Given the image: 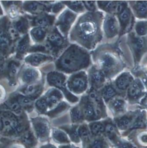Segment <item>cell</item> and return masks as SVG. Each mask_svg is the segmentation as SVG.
<instances>
[{
    "mask_svg": "<svg viewBox=\"0 0 147 148\" xmlns=\"http://www.w3.org/2000/svg\"><path fill=\"white\" fill-rule=\"evenodd\" d=\"M105 13L100 10L79 17L70 33V40L88 51H93L103 39L102 23Z\"/></svg>",
    "mask_w": 147,
    "mask_h": 148,
    "instance_id": "6da1fadb",
    "label": "cell"
},
{
    "mask_svg": "<svg viewBox=\"0 0 147 148\" xmlns=\"http://www.w3.org/2000/svg\"><path fill=\"white\" fill-rule=\"evenodd\" d=\"M91 54L94 64L105 74L108 80L113 79L127 67L118 42L100 45Z\"/></svg>",
    "mask_w": 147,
    "mask_h": 148,
    "instance_id": "7a4b0ae2",
    "label": "cell"
},
{
    "mask_svg": "<svg viewBox=\"0 0 147 148\" xmlns=\"http://www.w3.org/2000/svg\"><path fill=\"white\" fill-rule=\"evenodd\" d=\"M93 65L91 53L76 44L70 45L55 62L56 70L66 74L84 71Z\"/></svg>",
    "mask_w": 147,
    "mask_h": 148,
    "instance_id": "3957f363",
    "label": "cell"
},
{
    "mask_svg": "<svg viewBox=\"0 0 147 148\" xmlns=\"http://www.w3.org/2000/svg\"><path fill=\"white\" fill-rule=\"evenodd\" d=\"M84 120L90 123L109 116L106 104L97 90L88 89L80 99L79 104Z\"/></svg>",
    "mask_w": 147,
    "mask_h": 148,
    "instance_id": "277c9868",
    "label": "cell"
},
{
    "mask_svg": "<svg viewBox=\"0 0 147 148\" xmlns=\"http://www.w3.org/2000/svg\"><path fill=\"white\" fill-rule=\"evenodd\" d=\"M127 35V44L132 55L133 68H136L141 65L142 61L147 53V36L139 37L133 31Z\"/></svg>",
    "mask_w": 147,
    "mask_h": 148,
    "instance_id": "5b68a950",
    "label": "cell"
},
{
    "mask_svg": "<svg viewBox=\"0 0 147 148\" xmlns=\"http://www.w3.org/2000/svg\"><path fill=\"white\" fill-rule=\"evenodd\" d=\"M118 19L120 31L118 40L125 35H127L133 30L136 18L129 5L128 1H122L120 8L116 14Z\"/></svg>",
    "mask_w": 147,
    "mask_h": 148,
    "instance_id": "8992f818",
    "label": "cell"
},
{
    "mask_svg": "<svg viewBox=\"0 0 147 148\" xmlns=\"http://www.w3.org/2000/svg\"><path fill=\"white\" fill-rule=\"evenodd\" d=\"M47 81L50 86L61 90L70 103L74 104L79 101V98L69 90L66 76L64 73L58 71L51 72L47 75Z\"/></svg>",
    "mask_w": 147,
    "mask_h": 148,
    "instance_id": "52a82bcc",
    "label": "cell"
},
{
    "mask_svg": "<svg viewBox=\"0 0 147 148\" xmlns=\"http://www.w3.org/2000/svg\"><path fill=\"white\" fill-rule=\"evenodd\" d=\"M67 87L73 94L86 93L89 89L87 72L82 71L72 74L67 81Z\"/></svg>",
    "mask_w": 147,
    "mask_h": 148,
    "instance_id": "ba28073f",
    "label": "cell"
},
{
    "mask_svg": "<svg viewBox=\"0 0 147 148\" xmlns=\"http://www.w3.org/2000/svg\"><path fill=\"white\" fill-rule=\"evenodd\" d=\"M146 89L142 81L139 77L135 79L126 92L125 99L130 106H138L146 96Z\"/></svg>",
    "mask_w": 147,
    "mask_h": 148,
    "instance_id": "9c48e42d",
    "label": "cell"
},
{
    "mask_svg": "<svg viewBox=\"0 0 147 148\" xmlns=\"http://www.w3.org/2000/svg\"><path fill=\"white\" fill-rule=\"evenodd\" d=\"M66 38L60 33L56 27L54 28L47 37L45 45L47 50L51 52L52 56L56 57L66 47Z\"/></svg>",
    "mask_w": 147,
    "mask_h": 148,
    "instance_id": "30bf717a",
    "label": "cell"
},
{
    "mask_svg": "<svg viewBox=\"0 0 147 148\" xmlns=\"http://www.w3.org/2000/svg\"><path fill=\"white\" fill-rule=\"evenodd\" d=\"M1 118L3 123V129L10 134L18 135L24 132V126L16 116L10 111L1 113Z\"/></svg>",
    "mask_w": 147,
    "mask_h": 148,
    "instance_id": "8fae6325",
    "label": "cell"
},
{
    "mask_svg": "<svg viewBox=\"0 0 147 148\" xmlns=\"http://www.w3.org/2000/svg\"><path fill=\"white\" fill-rule=\"evenodd\" d=\"M102 31L103 38L108 40L109 43L116 38H118L120 27L116 16L105 13L102 23Z\"/></svg>",
    "mask_w": 147,
    "mask_h": 148,
    "instance_id": "7c38bea8",
    "label": "cell"
},
{
    "mask_svg": "<svg viewBox=\"0 0 147 148\" xmlns=\"http://www.w3.org/2000/svg\"><path fill=\"white\" fill-rule=\"evenodd\" d=\"M143 107L140 106H136L134 108L129 109L124 114L113 118V121L121 133L126 132L130 129Z\"/></svg>",
    "mask_w": 147,
    "mask_h": 148,
    "instance_id": "4fadbf2b",
    "label": "cell"
},
{
    "mask_svg": "<svg viewBox=\"0 0 147 148\" xmlns=\"http://www.w3.org/2000/svg\"><path fill=\"white\" fill-rule=\"evenodd\" d=\"M76 17V13L68 9L64 10L56 20L55 27L65 38L67 37Z\"/></svg>",
    "mask_w": 147,
    "mask_h": 148,
    "instance_id": "5bb4252c",
    "label": "cell"
},
{
    "mask_svg": "<svg viewBox=\"0 0 147 148\" xmlns=\"http://www.w3.org/2000/svg\"><path fill=\"white\" fill-rule=\"evenodd\" d=\"M107 108L110 117L113 118L120 116L129 110V106L125 97L118 96L107 104Z\"/></svg>",
    "mask_w": 147,
    "mask_h": 148,
    "instance_id": "9a60e30c",
    "label": "cell"
},
{
    "mask_svg": "<svg viewBox=\"0 0 147 148\" xmlns=\"http://www.w3.org/2000/svg\"><path fill=\"white\" fill-rule=\"evenodd\" d=\"M89 89L99 90L109 81L105 74L94 64L88 69Z\"/></svg>",
    "mask_w": 147,
    "mask_h": 148,
    "instance_id": "2e32d148",
    "label": "cell"
},
{
    "mask_svg": "<svg viewBox=\"0 0 147 148\" xmlns=\"http://www.w3.org/2000/svg\"><path fill=\"white\" fill-rule=\"evenodd\" d=\"M135 79V77L131 71L125 70L112 79V82L120 95L125 97L126 92Z\"/></svg>",
    "mask_w": 147,
    "mask_h": 148,
    "instance_id": "e0dca14e",
    "label": "cell"
},
{
    "mask_svg": "<svg viewBox=\"0 0 147 148\" xmlns=\"http://www.w3.org/2000/svg\"><path fill=\"white\" fill-rule=\"evenodd\" d=\"M9 23L5 17L0 19V53L4 57L9 55L12 50V42L7 32Z\"/></svg>",
    "mask_w": 147,
    "mask_h": 148,
    "instance_id": "ac0fdd59",
    "label": "cell"
},
{
    "mask_svg": "<svg viewBox=\"0 0 147 148\" xmlns=\"http://www.w3.org/2000/svg\"><path fill=\"white\" fill-rule=\"evenodd\" d=\"M35 133L37 138L45 140L48 138L51 132L50 124L48 121L42 117H36L32 119Z\"/></svg>",
    "mask_w": 147,
    "mask_h": 148,
    "instance_id": "d6986e66",
    "label": "cell"
},
{
    "mask_svg": "<svg viewBox=\"0 0 147 148\" xmlns=\"http://www.w3.org/2000/svg\"><path fill=\"white\" fill-rule=\"evenodd\" d=\"M50 3L47 5L43 2L25 1L22 3V8L32 15L38 16L46 12H50Z\"/></svg>",
    "mask_w": 147,
    "mask_h": 148,
    "instance_id": "ffe728a7",
    "label": "cell"
},
{
    "mask_svg": "<svg viewBox=\"0 0 147 148\" xmlns=\"http://www.w3.org/2000/svg\"><path fill=\"white\" fill-rule=\"evenodd\" d=\"M42 77V74L39 70L31 66L24 68L21 72L20 78L25 85L36 84L39 82Z\"/></svg>",
    "mask_w": 147,
    "mask_h": 148,
    "instance_id": "44dd1931",
    "label": "cell"
},
{
    "mask_svg": "<svg viewBox=\"0 0 147 148\" xmlns=\"http://www.w3.org/2000/svg\"><path fill=\"white\" fill-rule=\"evenodd\" d=\"M128 3L136 19L147 20V1H130Z\"/></svg>",
    "mask_w": 147,
    "mask_h": 148,
    "instance_id": "7402d4cb",
    "label": "cell"
},
{
    "mask_svg": "<svg viewBox=\"0 0 147 148\" xmlns=\"http://www.w3.org/2000/svg\"><path fill=\"white\" fill-rule=\"evenodd\" d=\"M44 90L43 82H37L36 84L25 85L20 89V92L22 95L29 97L32 100L39 98Z\"/></svg>",
    "mask_w": 147,
    "mask_h": 148,
    "instance_id": "603a6c76",
    "label": "cell"
},
{
    "mask_svg": "<svg viewBox=\"0 0 147 148\" xmlns=\"http://www.w3.org/2000/svg\"><path fill=\"white\" fill-rule=\"evenodd\" d=\"M147 110L143 107L130 129L126 132L121 133V136L124 137H127L133 131L147 129Z\"/></svg>",
    "mask_w": 147,
    "mask_h": 148,
    "instance_id": "cb8c5ba5",
    "label": "cell"
},
{
    "mask_svg": "<svg viewBox=\"0 0 147 148\" xmlns=\"http://www.w3.org/2000/svg\"><path fill=\"white\" fill-rule=\"evenodd\" d=\"M54 58L49 55L41 53H35L27 56L25 59V62L32 67H37L46 62L52 61Z\"/></svg>",
    "mask_w": 147,
    "mask_h": 148,
    "instance_id": "d4e9b609",
    "label": "cell"
},
{
    "mask_svg": "<svg viewBox=\"0 0 147 148\" xmlns=\"http://www.w3.org/2000/svg\"><path fill=\"white\" fill-rule=\"evenodd\" d=\"M122 1H97L98 9L105 14L116 15L118 13Z\"/></svg>",
    "mask_w": 147,
    "mask_h": 148,
    "instance_id": "484cf974",
    "label": "cell"
},
{
    "mask_svg": "<svg viewBox=\"0 0 147 148\" xmlns=\"http://www.w3.org/2000/svg\"><path fill=\"white\" fill-rule=\"evenodd\" d=\"M137 148H147V129L133 131L127 137Z\"/></svg>",
    "mask_w": 147,
    "mask_h": 148,
    "instance_id": "4316f807",
    "label": "cell"
},
{
    "mask_svg": "<svg viewBox=\"0 0 147 148\" xmlns=\"http://www.w3.org/2000/svg\"><path fill=\"white\" fill-rule=\"evenodd\" d=\"M98 92L106 104L114 97L121 96L115 88L112 80H109Z\"/></svg>",
    "mask_w": 147,
    "mask_h": 148,
    "instance_id": "83f0119b",
    "label": "cell"
},
{
    "mask_svg": "<svg viewBox=\"0 0 147 148\" xmlns=\"http://www.w3.org/2000/svg\"><path fill=\"white\" fill-rule=\"evenodd\" d=\"M55 21L54 15L50 14L47 13H43L40 15L35 16L32 19V24L35 27H43L47 28L51 27Z\"/></svg>",
    "mask_w": 147,
    "mask_h": 148,
    "instance_id": "f1b7e54d",
    "label": "cell"
},
{
    "mask_svg": "<svg viewBox=\"0 0 147 148\" xmlns=\"http://www.w3.org/2000/svg\"><path fill=\"white\" fill-rule=\"evenodd\" d=\"M1 3L3 5L7 16L10 18L14 20L20 17V14L21 12L22 2L2 1Z\"/></svg>",
    "mask_w": 147,
    "mask_h": 148,
    "instance_id": "f546056e",
    "label": "cell"
},
{
    "mask_svg": "<svg viewBox=\"0 0 147 148\" xmlns=\"http://www.w3.org/2000/svg\"><path fill=\"white\" fill-rule=\"evenodd\" d=\"M44 96L48 104L50 110L55 108L63 99V95L62 92L56 88H51L49 89Z\"/></svg>",
    "mask_w": 147,
    "mask_h": 148,
    "instance_id": "4dcf8cb0",
    "label": "cell"
},
{
    "mask_svg": "<svg viewBox=\"0 0 147 148\" xmlns=\"http://www.w3.org/2000/svg\"><path fill=\"white\" fill-rule=\"evenodd\" d=\"M30 39L28 34L24 35L17 43L16 48V58L22 60L28 52H29L31 47Z\"/></svg>",
    "mask_w": 147,
    "mask_h": 148,
    "instance_id": "1f68e13d",
    "label": "cell"
},
{
    "mask_svg": "<svg viewBox=\"0 0 147 148\" xmlns=\"http://www.w3.org/2000/svg\"><path fill=\"white\" fill-rule=\"evenodd\" d=\"M21 64L18 61H10L7 66V76L11 86H14L17 84V77L18 74Z\"/></svg>",
    "mask_w": 147,
    "mask_h": 148,
    "instance_id": "d6a6232c",
    "label": "cell"
},
{
    "mask_svg": "<svg viewBox=\"0 0 147 148\" xmlns=\"http://www.w3.org/2000/svg\"><path fill=\"white\" fill-rule=\"evenodd\" d=\"M93 137L105 136L106 131V119L88 123Z\"/></svg>",
    "mask_w": 147,
    "mask_h": 148,
    "instance_id": "836d02e7",
    "label": "cell"
},
{
    "mask_svg": "<svg viewBox=\"0 0 147 148\" xmlns=\"http://www.w3.org/2000/svg\"><path fill=\"white\" fill-rule=\"evenodd\" d=\"M12 24L20 35H27L30 27L28 20L24 16H20L14 20Z\"/></svg>",
    "mask_w": 147,
    "mask_h": 148,
    "instance_id": "e575fe53",
    "label": "cell"
},
{
    "mask_svg": "<svg viewBox=\"0 0 147 148\" xmlns=\"http://www.w3.org/2000/svg\"><path fill=\"white\" fill-rule=\"evenodd\" d=\"M78 133L81 143H82L83 147H84L93 138L88 123L84 122L79 125L78 127Z\"/></svg>",
    "mask_w": 147,
    "mask_h": 148,
    "instance_id": "d590c367",
    "label": "cell"
},
{
    "mask_svg": "<svg viewBox=\"0 0 147 148\" xmlns=\"http://www.w3.org/2000/svg\"><path fill=\"white\" fill-rule=\"evenodd\" d=\"M47 32V28L35 27L31 30L30 35L33 42L37 43H42L47 38L48 36Z\"/></svg>",
    "mask_w": 147,
    "mask_h": 148,
    "instance_id": "8d00e7d4",
    "label": "cell"
},
{
    "mask_svg": "<svg viewBox=\"0 0 147 148\" xmlns=\"http://www.w3.org/2000/svg\"><path fill=\"white\" fill-rule=\"evenodd\" d=\"M84 148H113L108 140L103 136L93 137Z\"/></svg>",
    "mask_w": 147,
    "mask_h": 148,
    "instance_id": "74e56055",
    "label": "cell"
},
{
    "mask_svg": "<svg viewBox=\"0 0 147 148\" xmlns=\"http://www.w3.org/2000/svg\"><path fill=\"white\" fill-rule=\"evenodd\" d=\"M52 138L59 144H67L70 143V138L68 134L59 129H53L52 130Z\"/></svg>",
    "mask_w": 147,
    "mask_h": 148,
    "instance_id": "f35d334b",
    "label": "cell"
},
{
    "mask_svg": "<svg viewBox=\"0 0 147 148\" xmlns=\"http://www.w3.org/2000/svg\"><path fill=\"white\" fill-rule=\"evenodd\" d=\"M70 117L72 122L75 125H80L85 121L83 112L79 104L71 110Z\"/></svg>",
    "mask_w": 147,
    "mask_h": 148,
    "instance_id": "ab89813d",
    "label": "cell"
},
{
    "mask_svg": "<svg viewBox=\"0 0 147 148\" xmlns=\"http://www.w3.org/2000/svg\"><path fill=\"white\" fill-rule=\"evenodd\" d=\"M62 2L75 13L83 14L86 12L82 1H63Z\"/></svg>",
    "mask_w": 147,
    "mask_h": 148,
    "instance_id": "60d3db41",
    "label": "cell"
},
{
    "mask_svg": "<svg viewBox=\"0 0 147 148\" xmlns=\"http://www.w3.org/2000/svg\"><path fill=\"white\" fill-rule=\"evenodd\" d=\"M133 31L139 37L147 36V20H136Z\"/></svg>",
    "mask_w": 147,
    "mask_h": 148,
    "instance_id": "b9f144b4",
    "label": "cell"
},
{
    "mask_svg": "<svg viewBox=\"0 0 147 148\" xmlns=\"http://www.w3.org/2000/svg\"><path fill=\"white\" fill-rule=\"evenodd\" d=\"M22 108H25L27 110H31L33 108V100L25 95L17 93L13 96Z\"/></svg>",
    "mask_w": 147,
    "mask_h": 148,
    "instance_id": "7bdbcfd3",
    "label": "cell"
},
{
    "mask_svg": "<svg viewBox=\"0 0 147 148\" xmlns=\"http://www.w3.org/2000/svg\"><path fill=\"white\" fill-rule=\"evenodd\" d=\"M5 104L9 109L10 111L12 112L16 115H20L22 112V108L21 107L14 96L9 98Z\"/></svg>",
    "mask_w": 147,
    "mask_h": 148,
    "instance_id": "ee69618b",
    "label": "cell"
},
{
    "mask_svg": "<svg viewBox=\"0 0 147 148\" xmlns=\"http://www.w3.org/2000/svg\"><path fill=\"white\" fill-rule=\"evenodd\" d=\"M131 72L133 73L135 77H139V78H140L145 86L146 89V95L140 104V106L144 107L147 104V74L144 73L141 71L136 68H133L132 70L131 71Z\"/></svg>",
    "mask_w": 147,
    "mask_h": 148,
    "instance_id": "f6af8a7d",
    "label": "cell"
},
{
    "mask_svg": "<svg viewBox=\"0 0 147 148\" xmlns=\"http://www.w3.org/2000/svg\"><path fill=\"white\" fill-rule=\"evenodd\" d=\"M69 107V104L65 101H61L55 108L49 111L47 114L51 118H54L67 110Z\"/></svg>",
    "mask_w": 147,
    "mask_h": 148,
    "instance_id": "bcb514c9",
    "label": "cell"
},
{
    "mask_svg": "<svg viewBox=\"0 0 147 148\" xmlns=\"http://www.w3.org/2000/svg\"><path fill=\"white\" fill-rule=\"evenodd\" d=\"M36 110L40 114H45L48 112L49 106L44 96L37 99L35 103Z\"/></svg>",
    "mask_w": 147,
    "mask_h": 148,
    "instance_id": "7dc6e473",
    "label": "cell"
},
{
    "mask_svg": "<svg viewBox=\"0 0 147 148\" xmlns=\"http://www.w3.org/2000/svg\"><path fill=\"white\" fill-rule=\"evenodd\" d=\"M113 148H139L126 137H121L113 146Z\"/></svg>",
    "mask_w": 147,
    "mask_h": 148,
    "instance_id": "c3c4849f",
    "label": "cell"
},
{
    "mask_svg": "<svg viewBox=\"0 0 147 148\" xmlns=\"http://www.w3.org/2000/svg\"><path fill=\"white\" fill-rule=\"evenodd\" d=\"M79 125H75L73 126L70 127L69 128H67V132L68 133L69 138H70V140L73 141L74 143L79 144L81 143V140L79 138L78 133V127Z\"/></svg>",
    "mask_w": 147,
    "mask_h": 148,
    "instance_id": "681fc988",
    "label": "cell"
},
{
    "mask_svg": "<svg viewBox=\"0 0 147 148\" xmlns=\"http://www.w3.org/2000/svg\"><path fill=\"white\" fill-rule=\"evenodd\" d=\"M22 140L24 143L29 146H33L35 145V137L33 133L29 131H27L23 134L22 136Z\"/></svg>",
    "mask_w": 147,
    "mask_h": 148,
    "instance_id": "f907efd6",
    "label": "cell"
},
{
    "mask_svg": "<svg viewBox=\"0 0 147 148\" xmlns=\"http://www.w3.org/2000/svg\"><path fill=\"white\" fill-rule=\"evenodd\" d=\"M83 3L87 12H95L98 10L97 1H83Z\"/></svg>",
    "mask_w": 147,
    "mask_h": 148,
    "instance_id": "816d5d0a",
    "label": "cell"
},
{
    "mask_svg": "<svg viewBox=\"0 0 147 148\" xmlns=\"http://www.w3.org/2000/svg\"><path fill=\"white\" fill-rule=\"evenodd\" d=\"M65 6L62 2L53 3L50 5V12L54 14H58L65 8Z\"/></svg>",
    "mask_w": 147,
    "mask_h": 148,
    "instance_id": "f5cc1de1",
    "label": "cell"
},
{
    "mask_svg": "<svg viewBox=\"0 0 147 148\" xmlns=\"http://www.w3.org/2000/svg\"><path fill=\"white\" fill-rule=\"evenodd\" d=\"M6 92L4 87L0 84V102L3 101L6 97Z\"/></svg>",
    "mask_w": 147,
    "mask_h": 148,
    "instance_id": "db71d44e",
    "label": "cell"
},
{
    "mask_svg": "<svg viewBox=\"0 0 147 148\" xmlns=\"http://www.w3.org/2000/svg\"><path fill=\"white\" fill-rule=\"evenodd\" d=\"M133 68L138 69L139 70L141 71L144 73L147 74V61L145 63H144L143 64L140 65L139 66L136 67V68Z\"/></svg>",
    "mask_w": 147,
    "mask_h": 148,
    "instance_id": "11a10c76",
    "label": "cell"
},
{
    "mask_svg": "<svg viewBox=\"0 0 147 148\" xmlns=\"http://www.w3.org/2000/svg\"><path fill=\"white\" fill-rule=\"evenodd\" d=\"M9 148H25V147L21 143H14L12 144Z\"/></svg>",
    "mask_w": 147,
    "mask_h": 148,
    "instance_id": "9f6ffc18",
    "label": "cell"
},
{
    "mask_svg": "<svg viewBox=\"0 0 147 148\" xmlns=\"http://www.w3.org/2000/svg\"><path fill=\"white\" fill-rule=\"evenodd\" d=\"M5 65L4 56L0 53V71L3 69Z\"/></svg>",
    "mask_w": 147,
    "mask_h": 148,
    "instance_id": "6f0895ef",
    "label": "cell"
},
{
    "mask_svg": "<svg viewBox=\"0 0 147 148\" xmlns=\"http://www.w3.org/2000/svg\"><path fill=\"white\" fill-rule=\"evenodd\" d=\"M40 148H56L55 146L51 145V144H47L43 147H41Z\"/></svg>",
    "mask_w": 147,
    "mask_h": 148,
    "instance_id": "680465c9",
    "label": "cell"
},
{
    "mask_svg": "<svg viewBox=\"0 0 147 148\" xmlns=\"http://www.w3.org/2000/svg\"><path fill=\"white\" fill-rule=\"evenodd\" d=\"M3 130V123L2 119L0 116V132L2 131Z\"/></svg>",
    "mask_w": 147,
    "mask_h": 148,
    "instance_id": "91938a15",
    "label": "cell"
},
{
    "mask_svg": "<svg viewBox=\"0 0 147 148\" xmlns=\"http://www.w3.org/2000/svg\"><path fill=\"white\" fill-rule=\"evenodd\" d=\"M60 148H78V147H74V146H72V145H63L62 147H61Z\"/></svg>",
    "mask_w": 147,
    "mask_h": 148,
    "instance_id": "94428289",
    "label": "cell"
},
{
    "mask_svg": "<svg viewBox=\"0 0 147 148\" xmlns=\"http://www.w3.org/2000/svg\"><path fill=\"white\" fill-rule=\"evenodd\" d=\"M3 15V11H2V9L0 5V16Z\"/></svg>",
    "mask_w": 147,
    "mask_h": 148,
    "instance_id": "6125c7cd",
    "label": "cell"
},
{
    "mask_svg": "<svg viewBox=\"0 0 147 148\" xmlns=\"http://www.w3.org/2000/svg\"><path fill=\"white\" fill-rule=\"evenodd\" d=\"M144 107V108H146V109H147V104H146V105H145V106H144V107Z\"/></svg>",
    "mask_w": 147,
    "mask_h": 148,
    "instance_id": "be15d7a7",
    "label": "cell"
},
{
    "mask_svg": "<svg viewBox=\"0 0 147 148\" xmlns=\"http://www.w3.org/2000/svg\"></svg>",
    "mask_w": 147,
    "mask_h": 148,
    "instance_id": "e7e4bbea",
    "label": "cell"
},
{
    "mask_svg": "<svg viewBox=\"0 0 147 148\" xmlns=\"http://www.w3.org/2000/svg\"><path fill=\"white\" fill-rule=\"evenodd\" d=\"M0 112H1V110H0Z\"/></svg>",
    "mask_w": 147,
    "mask_h": 148,
    "instance_id": "03108f58",
    "label": "cell"
},
{
    "mask_svg": "<svg viewBox=\"0 0 147 148\" xmlns=\"http://www.w3.org/2000/svg\"><path fill=\"white\" fill-rule=\"evenodd\" d=\"M0 148H1V147H0Z\"/></svg>",
    "mask_w": 147,
    "mask_h": 148,
    "instance_id": "003e7915",
    "label": "cell"
}]
</instances>
